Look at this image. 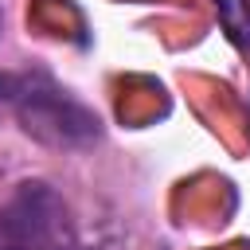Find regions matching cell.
<instances>
[{
  "label": "cell",
  "instance_id": "obj_1",
  "mask_svg": "<svg viewBox=\"0 0 250 250\" xmlns=\"http://www.w3.org/2000/svg\"><path fill=\"white\" fill-rule=\"evenodd\" d=\"M20 129L51 148H90L102 141V117L70 98L51 74H20L16 105H12Z\"/></svg>",
  "mask_w": 250,
  "mask_h": 250
},
{
  "label": "cell",
  "instance_id": "obj_2",
  "mask_svg": "<svg viewBox=\"0 0 250 250\" xmlns=\"http://www.w3.org/2000/svg\"><path fill=\"white\" fill-rule=\"evenodd\" d=\"M0 250H90V246L82 242L66 199L43 180H23L0 203Z\"/></svg>",
  "mask_w": 250,
  "mask_h": 250
},
{
  "label": "cell",
  "instance_id": "obj_3",
  "mask_svg": "<svg viewBox=\"0 0 250 250\" xmlns=\"http://www.w3.org/2000/svg\"><path fill=\"white\" fill-rule=\"evenodd\" d=\"M219 23L238 51H250V0H215Z\"/></svg>",
  "mask_w": 250,
  "mask_h": 250
},
{
  "label": "cell",
  "instance_id": "obj_4",
  "mask_svg": "<svg viewBox=\"0 0 250 250\" xmlns=\"http://www.w3.org/2000/svg\"><path fill=\"white\" fill-rule=\"evenodd\" d=\"M16 90H20V74H0V113L16 105Z\"/></svg>",
  "mask_w": 250,
  "mask_h": 250
},
{
  "label": "cell",
  "instance_id": "obj_5",
  "mask_svg": "<svg viewBox=\"0 0 250 250\" xmlns=\"http://www.w3.org/2000/svg\"><path fill=\"white\" fill-rule=\"evenodd\" d=\"M0 23H4V16H0Z\"/></svg>",
  "mask_w": 250,
  "mask_h": 250
}]
</instances>
